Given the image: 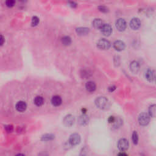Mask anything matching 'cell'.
Here are the masks:
<instances>
[{"label": "cell", "mask_w": 156, "mask_h": 156, "mask_svg": "<svg viewBox=\"0 0 156 156\" xmlns=\"http://www.w3.org/2000/svg\"><path fill=\"white\" fill-rule=\"evenodd\" d=\"M95 104L98 107L101 109H104L107 106L108 99L106 97H98L96 99Z\"/></svg>", "instance_id": "cell-1"}, {"label": "cell", "mask_w": 156, "mask_h": 156, "mask_svg": "<svg viewBox=\"0 0 156 156\" xmlns=\"http://www.w3.org/2000/svg\"><path fill=\"white\" fill-rule=\"evenodd\" d=\"M150 121V116L148 113L143 112L140 114L139 117V123L140 125L142 126H145L148 125Z\"/></svg>", "instance_id": "cell-2"}, {"label": "cell", "mask_w": 156, "mask_h": 156, "mask_svg": "<svg viewBox=\"0 0 156 156\" xmlns=\"http://www.w3.org/2000/svg\"><path fill=\"white\" fill-rule=\"evenodd\" d=\"M97 47L100 50H109L110 47V43L107 39H101L97 42Z\"/></svg>", "instance_id": "cell-3"}, {"label": "cell", "mask_w": 156, "mask_h": 156, "mask_svg": "<svg viewBox=\"0 0 156 156\" xmlns=\"http://www.w3.org/2000/svg\"><path fill=\"white\" fill-rule=\"evenodd\" d=\"M116 28L118 29V31L120 32H123L125 31L127 27V23L126 21L124 19H118L115 23Z\"/></svg>", "instance_id": "cell-4"}, {"label": "cell", "mask_w": 156, "mask_h": 156, "mask_svg": "<svg viewBox=\"0 0 156 156\" xmlns=\"http://www.w3.org/2000/svg\"><path fill=\"white\" fill-rule=\"evenodd\" d=\"M129 143L127 139H121L118 142V148L121 151H124L129 148Z\"/></svg>", "instance_id": "cell-5"}, {"label": "cell", "mask_w": 156, "mask_h": 156, "mask_svg": "<svg viewBox=\"0 0 156 156\" xmlns=\"http://www.w3.org/2000/svg\"><path fill=\"white\" fill-rule=\"evenodd\" d=\"M81 141V136L77 133L73 134L70 135L69 139V143L72 146H76L79 144Z\"/></svg>", "instance_id": "cell-6"}, {"label": "cell", "mask_w": 156, "mask_h": 156, "mask_svg": "<svg viewBox=\"0 0 156 156\" xmlns=\"http://www.w3.org/2000/svg\"><path fill=\"white\" fill-rule=\"evenodd\" d=\"M100 31L101 33L104 35L109 36L111 35V34L112 33V28L110 25L105 23V24L103 25V26L101 27Z\"/></svg>", "instance_id": "cell-7"}, {"label": "cell", "mask_w": 156, "mask_h": 156, "mask_svg": "<svg viewBox=\"0 0 156 156\" xmlns=\"http://www.w3.org/2000/svg\"><path fill=\"white\" fill-rule=\"evenodd\" d=\"M74 121H75V119H74V116H73L72 115H67L63 118V123L64 124L65 126L70 127L74 124Z\"/></svg>", "instance_id": "cell-8"}, {"label": "cell", "mask_w": 156, "mask_h": 156, "mask_svg": "<svg viewBox=\"0 0 156 156\" xmlns=\"http://www.w3.org/2000/svg\"><path fill=\"white\" fill-rule=\"evenodd\" d=\"M130 27L132 29L137 30L141 26V22L139 19L138 18H133L130 21Z\"/></svg>", "instance_id": "cell-9"}, {"label": "cell", "mask_w": 156, "mask_h": 156, "mask_svg": "<svg viewBox=\"0 0 156 156\" xmlns=\"http://www.w3.org/2000/svg\"><path fill=\"white\" fill-rule=\"evenodd\" d=\"M113 48L115 49V50L118 51H121L124 50L125 48V43L121 40H116L113 43Z\"/></svg>", "instance_id": "cell-10"}, {"label": "cell", "mask_w": 156, "mask_h": 156, "mask_svg": "<svg viewBox=\"0 0 156 156\" xmlns=\"http://www.w3.org/2000/svg\"><path fill=\"white\" fill-rule=\"evenodd\" d=\"M76 32L78 35H86L90 32V29L86 27H79L76 29Z\"/></svg>", "instance_id": "cell-11"}, {"label": "cell", "mask_w": 156, "mask_h": 156, "mask_svg": "<svg viewBox=\"0 0 156 156\" xmlns=\"http://www.w3.org/2000/svg\"><path fill=\"white\" fill-rule=\"evenodd\" d=\"M130 70L133 73H137L140 70V64L138 62L132 61L130 64Z\"/></svg>", "instance_id": "cell-12"}, {"label": "cell", "mask_w": 156, "mask_h": 156, "mask_svg": "<svg viewBox=\"0 0 156 156\" xmlns=\"http://www.w3.org/2000/svg\"><path fill=\"white\" fill-rule=\"evenodd\" d=\"M15 107L19 112H24L26 109L27 105L24 101H19L16 104Z\"/></svg>", "instance_id": "cell-13"}, {"label": "cell", "mask_w": 156, "mask_h": 156, "mask_svg": "<svg viewBox=\"0 0 156 156\" xmlns=\"http://www.w3.org/2000/svg\"><path fill=\"white\" fill-rule=\"evenodd\" d=\"M88 121H89L88 117L87 115H85V114L81 115L78 118V123H79V124L82 125V126L87 124L88 123Z\"/></svg>", "instance_id": "cell-14"}, {"label": "cell", "mask_w": 156, "mask_h": 156, "mask_svg": "<svg viewBox=\"0 0 156 156\" xmlns=\"http://www.w3.org/2000/svg\"><path fill=\"white\" fill-rule=\"evenodd\" d=\"M86 88L88 92H93L96 90L97 86H96L95 83L93 81H88L86 83Z\"/></svg>", "instance_id": "cell-15"}, {"label": "cell", "mask_w": 156, "mask_h": 156, "mask_svg": "<svg viewBox=\"0 0 156 156\" xmlns=\"http://www.w3.org/2000/svg\"><path fill=\"white\" fill-rule=\"evenodd\" d=\"M62 98L58 95L54 96L51 99V103L54 106H59L62 104Z\"/></svg>", "instance_id": "cell-16"}, {"label": "cell", "mask_w": 156, "mask_h": 156, "mask_svg": "<svg viewBox=\"0 0 156 156\" xmlns=\"http://www.w3.org/2000/svg\"><path fill=\"white\" fill-rule=\"evenodd\" d=\"M92 25H93V27L95 29H100L101 27L103 26V25H104V23H103V21L101 20V19H96L93 21Z\"/></svg>", "instance_id": "cell-17"}, {"label": "cell", "mask_w": 156, "mask_h": 156, "mask_svg": "<svg viewBox=\"0 0 156 156\" xmlns=\"http://www.w3.org/2000/svg\"><path fill=\"white\" fill-rule=\"evenodd\" d=\"M146 79L149 82H152L155 78V74L154 73V71L151 70H148L146 73Z\"/></svg>", "instance_id": "cell-18"}, {"label": "cell", "mask_w": 156, "mask_h": 156, "mask_svg": "<svg viewBox=\"0 0 156 156\" xmlns=\"http://www.w3.org/2000/svg\"><path fill=\"white\" fill-rule=\"evenodd\" d=\"M61 41L62 44L65 45V46H68V45H70L71 43V39L70 36L68 35L64 36V37L62 38Z\"/></svg>", "instance_id": "cell-19"}, {"label": "cell", "mask_w": 156, "mask_h": 156, "mask_svg": "<svg viewBox=\"0 0 156 156\" xmlns=\"http://www.w3.org/2000/svg\"><path fill=\"white\" fill-rule=\"evenodd\" d=\"M34 104H35L36 106H41L43 104V103H44V100H43V98L40 96H37L35 98L34 100Z\"/></svg>", "instance_id": "cell-20"}, {"label": "cell", "mask_w": 156, "mask_h": 156, "mask_svg": "<svg viewBox=\"0 0 156 156\" xmlns=\"http://www.w3.org/2000/svg\"><path fill=\"white\" fill-rule=\"evenodd\" d=\"M149 115L152 117H156V104L151 105L149 108Z\"/></svg>", "instance_id": "cell-21"}, {"label": "cell", "mask_w": 156, "mask_h": 156, "mask_svg": "<svg viewBox=\"0 0 156 156\" xmlns=\"http://www.w3.org/2000/svg\"><path fill=\"white\" fill-rule=\"evenodd\" d=\"M123 124V120L120 118H117L115 119V122L113 123V127L115 129H117L120 127Z\"/></svg>", "instance_id": "cell-22"}, {"label": "cell", "mask_w": 156, "mask_h": 156, "mask_svg": "<svg viewBox=\"0 0 156 156\" xmlns=\"http://www.w3.org/2000/svg\"><path fill=\"white\" fill-rule=\"evenodd\" d=\"M132 139L134 145H137L139 141V135L136 131H134L132 135Z\"/></svg>", "instance_id": "cell-23"}, {"label": "cell", "mask_w": 156, "mask_h": 156, "mask_svg": "<svg viewBox=\"0 0 156 156\" xmlns=\"http://www.w3.org/2000/svg\"><path fill=\"white\" fill-rule=\"evenodd\" d=\"M54 139V135L52 134H46L41 137V140L44 141H49Z\"/></svg>", "instance_id": "cell-24"}, {"label": "cell", "mask_w": 156, "mask_h": 156, "mask_svg": "<svg viewBox=\"0 0 156 156\" xmlns=\"http://www.w3.org/2000/svg\"><path fill=\"white\" fill-rule=\"evenodd\" d=\"M39 19L36 16L32 17V21H31V26H36L39 24Z\"/></svg>", "instance_id": "cell-25"}, {"label": "cell", "mask_w": 156, "mask_h": 156, "mask_svg": "<svg viewBox=\"0 0 156 156\" xmlns=\"http://www.w3.org/2000/svg\"><path fill=\"white\" fill-rule=\"evenodd\" d=\"M81 75H82V77H85V78H87V77H88L89 76H90V74H91V73L90 72V71L88 70H82V72H81Z\"/></svg>", "instance_id": "cell-26"}, {"label": "cell", "mask_w": 156, "mask_h": 156, "mask_svg": "<svg viewBox=\"0 0 156 156\" xmlns=\"http://www.w3.org/2000/svg\"><path fill=\"white\" fill-rule=\"evenodd\" d=\"M15 1L14 0H8L6 1V5L9 8H12L15 6Z\"/></svg>", "instance_id": "cell-27"}, {"label": "cell", "mask_w": 156, "mask_h": 156, "mask_svg": "<svg viewBox=\"0 0 156 156\" xmlns=\"http://www.w3.org/2000/svg\"><path fill=\"white\" fill-rule=\"evenodd\" d=\"M98 9L99 11L103 12V13H107V12H109V8L107 7L104 6H100L98 7Z\"/></svg>", "instance_id": "cell-28"}, {"label": "cell", "mask_w": 156, "mask_h": 156, "mask_svg": "<svg viewBox=\"0 0 156 156\" xmlns=\"http://www.w3.org/2000/svg\"><path fill=\"white\" fill-rule=\"evenodd\" d=\"M5 129L8 132H12L13 131V126L12 125H7V126H5Z\"/></svg>", "instance_id": "cell-29"}, {"label": "cell", "mask_w": 156, "mask_h": 156, "mask_svg": "<svg viewBox=\"0 0 156 156\" xmlns=\"http://www.w3.org/2000/svg\"><path fill=\"white\" fill-rule=\"evenodd\" d=\"M68 4L69 6H70L72 8H76L77 7V3L74 2V1H70L68 3Z\"/></svg>", "instance_id": "cell-30"}, {"label": "cell", "mask_w": 156, "mask_h": 156, "mask_svg": "<svg viewBox=\"0 0 156 156\" xmlns=\"http://www.w3.org/2000/svg\"><path fill=\"white\" fill-rule=\"evenodd\" d=\"M115 117H113V116H110V117L108 118V121L109 123H112V124H113V123L115 122Z\"/></svg>", "instance_id": "cell-31"}, {"label": "cell", "mask_w": 156, "mask_h": 156, "mask_svg": "<svg viewBox=\"0 0 156 156\" xmlns=\"http://www.w3.org/2000/svg\"><path fill=\"white\" fill-rule=\"evenodd\" d=\"M115 89H116V87L115 86H112L108 88L109 92H113Z\"/></svg>", "instance_id": "cell-32"}, {"label": "cell", "mask_w": 156, "mask_h": 156, "mask_svg": "<svg viewBox=\"0 0 156 156\" xmlns=\"http://www.w3.org/2000/svg\"><path fill=\"white\" fill-rule=\"evenodd\" d=\"M0 40H1V42H0V43H1V45L2 46V45L4 44V37L2 35H1V38H0Z\"/></svg>", "instance_id": "cell-33"}, {"label": "cell", "mask_w": 156, "mask_h": 156, "mask_svg": "<svg viewBox=\"0 0 156 156\" xmlns=\"http://www.w3.org/2000/svg\"><path fill=\"white\" fill-rule=\"evenodd\" d=\"M118 156H128V154H126V153H124V152H121L118 154Z\"/></svg>", "instance_id": "cell-34"}, {"label": "cell", "mask_w": 156, "mask_h": 156, "mask_svg": "<svg viewBox=\"0 0 156 156\" xmlns=\"http://www.w3.org/2000/svg\"><path fill=\"white\" fill-rule=\"evenodd\" d=\"M16 156H25V155L23 154H17V155H16Z\"/></svg>", "instance_id": "cell-35"}, {"label": "cell", "mask_w": 156, "mask_h": 156, "mask_svg": "<svg viewBox=\"0 0 156 156\" xmlns=\"http://www.w3.org/2000/svg\"><path fill=\"white\" fill-rule=\"evenodd\" d=\"M154 79H155V83H156V74L155 75V78H154Z\"/></svg>", "instance_id": "cell-36"}, {"label": "cell", "mask_w": 156, "mask_h": 156, "mask_svg": "<svg viewBox=\"0 0 156 156\" xmlns=\"http://www.w3.org/2000/svg\"><path fill=\"white\" fill-rule=\"evenodd\" d=\"M40 156H48V155H45V154H44V155H40Z\"/></svg>", "instance_id": "cell-37"}, {"label": "cell", "mask_w": 156, "mask_h": 156, "mask_svg": "<svg viewBox=\"0 0 156 156\" xmlns=\"http://www.w3.org/2000/svg\"><path fill=\"white\" fill-rule=\"evenodd\" d=\"M81 156H86V155H81Z\"/></svg>", "instance_id": "cell-38"}]
</instances>
